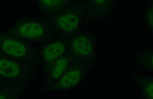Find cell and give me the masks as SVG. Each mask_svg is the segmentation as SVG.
Masks as SVG:
<instances>
[{
	"label": "cell",
	"instance_id": "cell-12",
	"mask_svg": "<svg viewBox=\"0 0 153 99\" xmlns=\"http://www.w3.org/2000/svg\"><path fill=\"white\" fill-rule=\"evenodd\" d=\"M94 1L97 3L98 4H102L105 3L107 0H94Z\"/></svg>",
	"mask_w": 153,
	"mask_h": 99
},
{
	"label": "cell",
	"instance_id": "cell-5",
	"mask_svg": "<svg viewBox=\"0 0 153 99\" xmlns=\"http://www.w3.org/2000/svg\"><path fill=\"white\" fill-rule=\"evenodd\" d=\"M82 77L81 70L76 68L66 70L53 84L48 87L49 92L62 91L72 89L79 84Z\"/></svg>",
	"mask_w": 153,
	"mask_h": 99
},
{
	"label": "cell",
	"instance_id": "cell-3",
	"mask_svg": "<svg viewBox=\"0 0 153 99\" xmlns=\"http://www.w3.org/2000/svg\"><path fill=\"white\" fill-rule=\"evenodd\" d=\"M29 76L28 67L17 59L0 55V79L20 81Z\"/></svg>",
	"mask_w": 153,
	"mask_h": 99
},
{
	"label": "cell",
	"instance_id": "cell-8",
	"mask_svg": "<svg viewBox=\"0 0 153 99\" xmlns=\"http://www.w3.org/2000/svg\"><path fill=\"white\" fill-rule=\"evenodd\" d=\"M41 10L49 15L58 14L65 9L71 0H35Z\"/></svg>",
	"mask_w": 153,
	"mask_h": 99
},
{
	"label": "cell",
	"instance_id": "cell-4",
	"mask_svg": "<svg viewBox=\"0 0 153 99\" xmlns=\"http://www.w3.org/2000/svg\"><path fill=\"white\" fill-rule=\"evenodd\" d=\"M79 23V15L75 10H64L55 15L53 20L54 28L60 32L66 33L74 31Z\"/></svg>",
	"mask_w": 153,
	"mask_h": 99
},
{
	"label": "cell",
	"instance_id": "cell-6",
	"mask_svg": "<svg viewBox=\"0 0 153 99\" xmlns=\"http://www.w3.org/2000/svg\"><path fill=\"white\" fill-rule=\"evenodd\" d=\"M66 49V43L63 40L59 39L51 42L42 48V58L48 66L56 59L63 56Z\"/></svg>",
	"mask_w": 153,
	"mask_h": 99
},
{
	"label": "cell",
	"instance_id": "cell-11",
	"mask_svg": "<svg viewBox=\"0 0 153 99\" xmlns=\"http://www.w3.org/2000/svg\"><path fill=\"white\" fill-rule=\"evenodd\" d=\"M145 92L146 94L149 96L150 98H153V82H149L147 86L145 88Z\"/></svg>",
	"mask_w": 153,
	"mask_h": 99
},
{
	"label": "cell",
	"instance_id": "cell-1",
	"mask_svg": "<svg viewBox=\"0 0 153 99\" xmlns=\"http://www.w3.org/2000/svg\"><path fill=\"white\" fill-rule=\"evenodd\" d=\"M5 32L25 41L42 42L50 36L48 25L33 19L16 21Z\"/></svg>",
	"mask_w": 153,
	"mask_h": 99
},
{
	"label": "cell",
	"instance_id": "cell-9",
	"mask_svg": "<svg viewBox=\"0 0 153 99\" xmlns=\"http://www.w3.org/2000/svg\"><path fill=\"white\" fill-rule=\"evenodd\" d=\"M72 52L78 55H86L91 53L93 49L92 43L84 36L76 37L71 43Z\"/></svg>",
	"mask_w": 153,
	"mask_h": 99
},
{
	"label": "cell",
	"instance_id": "cell-10",
	"mask_svg": "<svg viewBox=\"0 0 153 99\" xmlns=\"http://www.w3.org/2000/svg\"><path fill=\"white\" fill-rule=\"evenodd\" d=\"M21 90L17 88L11 89H0V99H16L19 98L21 94Z\"/></svg>",
	"mask_w": 153,
	"mask_h": 99
},
{
	"label": "cell",
	"instance_id": "cell-7",
	"mask_svg": "<svg viewBox=\"0 0 153 99\" xmlns=\"http://www.w3.org/2000/svg\"><path fill=\"white\" fill-rule=\"evenodd\" d=\"M69 59L62 56L48 65L46 83L48 87L53 84L67 70Z\"/></svg>",
	"mask_w": 153,
	"mask_h": 99
},
{
	"label": "cell",
	"instance_id": "cell-2",
	"mask_svg": "<svg viewBox=\"0 0 153 99\" xmlns=\"http://www.w3.org/2000/svg\"><path fill=\"white\" fill-rule=\"evenodd\" d=\"M0 55L19 60H32L35 54L29 45L24 40L0 32Z\"/></svg>",
	"mask_w": 153,
	"mask_h": 99
}]
</instances>
